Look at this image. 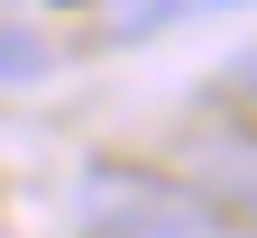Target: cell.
Listing matches in <instances>:
<instances>
[{
    "mask_svg": "<svg viewBox=\"0 0 257 238\" xmlns=\"http://www.w3.org/2000/svg\"><path fill=\"white\" fill-rule=\"evenodd\" d=\"M83 238H257L193 183H166L147 165H83Z\"/></svg>",
    "mask_w": 257,
    "mask_h": 238,
    "instance_id": "obj_1",
    "label": "cell"
},
{
    "mask_svg": "<svg viewBox=\"0 0 257 238\" xmlns=\"http://www.w3.org/2000/svg\"><path fill=\"white\" fill-rule=\"evenodd\" d=\"M175 165H184V183L202 192V201H220L239 229H257V119H248V110H202V119H184Z\"/></svg>",
    "mask_w": 257,
    "mask_h": 238,
    "instance_id": "obj_2",
    "label": "cell"
},
{
    "mask_svg": "<svg viewBox=\"0 0 257 238\" xmlns=\"http://www.w3.org/2000/svg\"><path fill=\"white\" fill-rule=\"evenodd\" d=\"M55 46L37 37V28H0V83H46Z\"/></svg>",
    "mask_w": 257,
    "mask_h": 238,
    "instance_id": "obj_3",
    "label": "cell"
},
{
    "mask_svg": "<svg viewBox=\"0 0 257 238\" xmlns=\"http://www.w3.org/2000/svg\"><path fill=\"white\" fill-rule=\"evenodd\" d=\"M220 92H230V101H248V119H257V37H248L230 64H220Z\"/></svg>",
    "mask_w": 257,
    "mask_h": 238,
    "instance_id": "obj_4",
    "label": "cell"
},
{
    "mask_svg": "<svg viewBox=\"0 0 257 238\" xmlns=\"http://www.w3.org/2000/svg\"><path fill=\"white\" fill-rule=\"evenodd\" d=\"M175 10H193V0H128V10H119V46H128V37H147V28H166Z\"/></svg>",
    "mask_w": 257,
    "mask_h": 238,
    "instance_id": "obj_5",
    "label": "cell"
}]
</instances>
